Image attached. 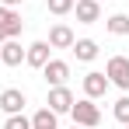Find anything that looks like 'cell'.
I'll list each match as a JSON object with an SVG mask.
<instances>
[{
    "instance_id": "1",
    "label": "cell",
    "mask_w": 129,
    "mask_h": 129,
    "mask_svg": "<svg viewBox=\"0 0 129 129\" xmlns=\"http://www.w3.org/2000/svg\"><path fill=\"white\" fill-rule=\"evenodd\" d=\"M70 115H73L77 126H84V129H94L98 122H101V108L94 105V98H80V101H73Z\"/></svg>"
},
{
    "instance_id": "2",
    "label": "cell",
    "mask_w": 129,
    "mask_h": 129,
    "mask_svg": "<svg viewBox=\"0 0 129 129\" xmlns=\"http://www.w3.org/2000/svg\"><path fill=\"white\" fill-rule=\"evenodd\" d=\"M105 77L119 91H129V56H112L105 63Z\"/></svg>"
},
{
    "instance_id": "3",
    "label": "cell",
    "mask_w": 129,
    "mask_h": 129,
    "mask_svg": "<svg viewBox=\"0 0 129 129\" xmlns=\"http://www.w3.org/2000/svg\"><path fill=\"white\" fill-rule=\"evenodd\" d=\"M73 101H77V98H73V91H70L66 84H59V87H49V108H52L56 115H66V112L73 108Z\"/></svg>"
},
{
    "instance_id": "4",
    "label": "cell",
    "mask_w": 129,
    "mask_h": 129,
    "mask_svg": "<svg viewBox=\"0 0 129 129\" xmlns=\"http://www.w3.org/2000/svg\"><path fill=\"white\" fill-rule=\"evenodd\" d=\"M80 84H84V98H94V101H98V98H105V91L112 87V84H108V77L101 73V70L84 73V80H80Z\"/></svg>"
},
{
    "instance_id": "5",
    "label": "cell",
    "mask_w": 129,
    "mask_h": 129,
    "mask_svg": "<svg viewBox=\"0 0 129 129\" xmlns=\"http://www.w3.org/2000/svg\"><path fill=\"white\" fill-rule=\"evenodd\" d=\"M21 35V14L14 7H0V42Z\"/></svg>"
},
{
    "instance_id": "6",
    "label": "cell",
    "mask_w": 129,
    "mask_h": 129,
    "mask_svg": "<svg viewBox=\"0 0 129 129\" xmlns=\"http://www.w3.org/2000/svg\"><path fill=\"white\" fill-rule=\"evenodd\" d=\"M42 77H45L49 87L66 84V77H70V63H66V59H49V63L42 66Z\"/></svg>"
},
{
    "instance_id": "7",
    "label": "cell",
    "mask_w": 129,
    "mask_h": 129,
    "mask_svg": "<svg viewBox=\"0 0 129 129\" xmlns=\"http://www.w3.org/2000/svg\"><path fill=\"white\" fill-rule=\"evenodd\" d=\"M49 59H52V45L49 42H31L28 49H24V63L35 66V70H42Z\"/></svg>"
},
{
    "instance_id": "8",
    "label": "cell",
    "mask_w": 129,
    "mask_h": 129,
    "mask_svg": "<svg viewBox=\"0 0 129 129\" xmlns=\"http://www.w3.org/2000/svg\"><path fill=\"white\" fill-rule=\"evenodd\" d=\"M73 14L80 24H94L101 21V4L98 0H73Z\"/></svg>"
},
{
    "instance_id": "9",
    "label": "cell",
    "mask_w": 129,
    "mask_h": 129,
    "mask_svg": "<svg viewBox=\"0 0 129 129\" xmlns=\"http://www.w3.org/2000/svg\"><path fill=\"white\" fill-rule=\"evenodd\" d=\"M24 105H28L24 91H18V87H7V91H0V108H4L7 115H18V112H24Z\"/></svg>"
},
{
    "instance_id": "10",
    "label": "cell",
    "mask_w": 129,
    "mask_h": 129,
    "mask_svg": "<svg viewBox=\"0 0 129 129\" xmlns=\"http://www.w3.org/2000/svg\"><path fill=\"white\" fill-rule=\"evenodd\" d=\"M0 63L4 66H21L24 63V49L18 39H4L0 42Z\"/></svg>"
},
{
    "instance_id": "11",
    "label": "cell",
    "mask_w": 129,
    "mask_h": 129,
    "mask_svg": "<svg viewBox=\"0 0 129 129\" xmlns=\"http://www.w3.org/2000/svg\"><path fill=\"white\" fill-rule=\"evenodd\" d=\"M49 45H52V49H70V45H73L70 24H52V28H49Z\"/></svg>"
},
{
    "instance_id": "12",
    "label": "cell",
    "mask_w": 129,
    "mask_h": 129,
    "mask_svg": "<svg viewBox=\"0 0 129 129\" xmlns=\"http://www.w3.org/2000/svg\"><path fill=\"white\" fill-rule=\"evenodd\" d=\"M73 56L80 59V63H91V59H98V42L94 39H73Z\"/></svg>"
},
{
    "instance_id": "13",
    "label": "cell",
    "mask_w": 129,
    "mask_h": 129,
    "mask_svg": "<svg viewBox=\"0 0 129 129\" xmlns=\"http://www.w3.org/2000/svg\"><path fill=\"white\" fill-rule=\"evenodd\" d=\"M31 129H56V112L52 108H39L31 115Z\"/></svg>"
},
{
    "instance_id": "14",
    "label": "cell",
    "mask_w": 129,
    "mask_h": 129,
    "mask_svg": "<svg viewBox=\"0 0 129 129\" xmlns=\"http://www.w3.org/2000/svg\"><path fill=\"white\" fill-rule=\"evenodd\" d=\"M105 28L112 31V35H129V14H112L105 21Z\"/></svg>"
},
{
    "instance_id": "15",
    "label": "cell",
    "mask_w": 129,
    "mask_h": 129,
    "mask_svg": "<svg viewBox=\"0 0 129 129\" xmlns=\"http://www.w3.org/2000/svg\"><path fill=\"white\" fill-rule=\"evenodd\" d=\"M45 7H49V14H56V18H63L73 11V0H45Z\"/></svg>"
},
{
    "instance_id": "16",
    "label": "cell",
    "mask_w": 129,
    "mask_h": 129,
    "mask_svg": "<svg viewBox=\"0 0 129 129\" xmlns=\"http://www.w3.org/2000/svg\"><path fill=\"white\" fill-rule=\"evenodd\" d=\"M112 115H115L122 126H129V98H119V101L112 105Z\"/></svg>"
},
{
    "instance_id": "17",
    "label": "cell",
    "mask_w": 129,
    "mask_h": 129,
    "mask_svg": "<svg viewBox=\"0 0 129 129\" xmlns=\"http://www.w3.org/2000/svg\"><path fill=\"white\" fill-rule=\"evenodd\" d=\"M4 129H31V119H24L21 112H18V115H7Z\"/></svg>"
},
{
    "instance_id": "18",
    "label": "cell",
    "mask_w": 129,
    "mask_h": 129,
    "mask_svg": "<svg viewBox=\"0 0 129 129\" xmlns=\"http://www.w3.org/2000/svg\"><path fill=\"white\" fill-rule=\"evenodd\" d=\"M21 0H0V7H18Z\"/></svg>"
},
{
    "instance_id": "19",
    "label": "cell",
    "mask_w": 129,
    "mask_h": 129,
    "mask_svg": "<svg viewBox=\"0 0 129 129\" xmlns=\"http://www.w3.org/2000/svg\"><path fill=\"white\" fill-rule=\"evenodd\" d=\"M73 129H84V126H77V122H73Z\"/></svg>"
},
{
    "instance_id": "20",
    "label": "cell",
    "mask_w": 129,
    "mask_h": 129,
    "mask_svg": "<svg viewBox=\"0 0 129 129\" xmlns=\"http://www.w3.org/2000/svg\"><path fill=\"white\" fill-rule=\"evenodd\" d=\"M98 4H101V0H98Z\"/></svg>"
},
{
    "instance_id": "21",
    "label": "cell",
    "mask_w": 129,
    "mask_h": 129,
    "mask_svg": "<svg viewBox=\"0 0 129 129\" xmlns=\"http://www.w3.org/2000/svg\"><path fill=\"white\" fill-rule=\"evenodd\" d=\"M126 129H129V126H126Z\"/></svg>"
}]
</instances>
